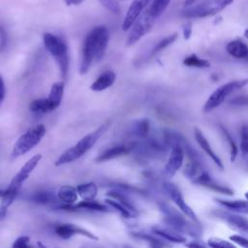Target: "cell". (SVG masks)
I'll return each instance as SVG.
<instances>
[{"instance_id": "obj_1", "label": "cell", "mask_w": 248, "mask_h": 248, "mask_svg": "<svg viewBox=\"0 0 248 248\" xmlns=\"http://www.w3.org/2000/svg\"><path fill=\"white\" fill-rule=\"evenodd\" d=\"M108 40L109 32L104 25L94 27L87 34L82 46L81 59L79 63L80 75H85L89 71L93 61L99 62L103 59Z\"/></svg>"}, {"instance_id": "obj_2", "label": "cell", "mask_w": 248, "mask_h": 248, "mask_svg": "<svg viewBox=\"0 0 248 248\" xmlns=\"http://www.w3.org/2000/svg\"><path fill=\"white\" fill-rule=\"evenodd\" d=\"M109 125V122H106L102 124L98 129L91 132L90 134H87L83 138H81L74 146L70 147L66 151H64L58 159L55 161L54 165L56 167L66 165L72 162L77 161L81 156H83L88 150L92 148V146L98 141L100 137L106 132Z\"/></svg>"}, {"instance_id": "obj_3", "label": "cell", "mask_w": 248, "mask_h": 248, "mask_svg": "<svg viewBox=\"0 0 248 248\" xmlns=\"http://www.w3.org/2000/svg\"><path fill=\"white\" fill-rule=\"evenodd\" d=\"M43 40L46 50L54 58L62 78H66L70 64L69 48L66 42L62 38L51 33H45Z\"/></svg>"}, {"instance_id": "obj_4", "label": "cell", "mask_w": 248, "mask_h": 248, "mask_svg": "<svg viewBox=\"0 0 248 248\" xmlns=\"http://www.w3.org/2000/svg\"><path fill=\"white\" fill-rule=\"evenodd\" d=\"M246 85H248V78L232 80V81H229V82L219 86L207 98V100L202 108L203 112H209V111L215 109L216 108L221 106L231 94L242 89Z\"/></svg>"}, {"instance_id": "obj_5", "label": "cell", "mask_w": 248, "mask_h": 248, "mask_svg": "<svg viewBox=\"0 0 248 248\" xmlns=\"http://www.w3.org/2000/svg\"><path fill=\"white\" fill-rule=\"evenodd\" d=\"M45 134L46 127L43 124L36 125L27 130V132L20 136L18 140L16 141L13 151L11 153L12 158H16L29 152L41 141Z\"/></svg>"}, {"instance_id": "obj_6", "label": "cell", "mask_w": 248, "mask_h": 248, "mask_svg": "<svg viewBox=\"0 0 248 248\" xmlns=\"http://www.w3.org/2000/svg\"><path fill=\"white\" fill-rule=\"evenodd\" d=\"M234 0H206L200 4L189 7L184 10L182 15L188 18H201L210 16L218 14L228 6H230Z\"/></svg>"}, {"instance_id": "obj_7", "label": "cell", "mask_w": 248, "mask_h": 248, "mask_svg": "<svg viewBox=\"0 0 248 248\" xmlns=\"http://www.w3.org/2000/svg\"><path fill=\"white\" fill-rule=\"evenodd\" d=\"M160 210L164 214V223L174 229L175 231L183 233V232H190L191 234L196 235V227L195 224L192 225L188 222V220L185 218V214H181L176 210L175 208L170 206L167 203H160Z\"/></svg>"}, {"instance_id": "obj_8", "label": "cell", "mask_w": 248, "mask_h": 248, "mask_svg": "<svg viewBox=\"0 0 248 248\" xmlns=\"http://www.w3.org/2000/svg\"><path fill=\"white\" fill-rule=\"evenodd\" d=\"M156 18L146 10L143 14L138 17V19L132 25L131 32L127 38V46H132L140 41L144 35H146L152 28Z\"/></svg>"}, {"instance_id": "obj_9", "label": "cell", "mask_w": 248, "mask_h": 248, "mask_svg": "<svg viewBox=\"0 0 248 248\" xmlns=\"http://www.w3.org/2000/svg\"><path fill=\"white\" fill-rule=\"evenodd\" d=\"M163 188H164L165 192L167 193V195L170 197V199L175 203V205L180 209V211L183 214H185L192 221L199 223V219H198L196 213L191 208V206L185 202V199H184L181 191L179 190V188L176 185H174L171 182L166 181L163 183Z\"/></svg>"}, {"instance_id": "obj_10", "label": "cell", "mask_w": 248, "mask_h": 248, "mask_svg": "<svg viewBox=\"0 0 248 248\" xmlns=\"http://www.w3.org/2000/svg\"><path fill=\"white\" fill-rule=\"evenodd\" d=\"M41 159H42V155L41 154H36L33 157H31L20 168V170L16 172V174L14 176V178L10 182L9 186L7 187V190L18 193L21 185L25 182V180L30 176L32 171L36 169V167L38 166V164L41 161Z\"/></svg>"}, {"instance_id": "obj_11", "label": "cell", "mask_w": 248, "mask_h": 248, "mask_svg": "<svg viewBox=\"0 0 248 248\" xmlns=\"http://www.w3.org/2000/svg\"><path fill=\"white\" fill-rule=\"evenodd\" d=\"M185 157V150L181 143L171 145V150L167 164L164 168V175L168 178L172 177L182 167Z\"/></svg>"}, {"instance_id": "obj_12", "label": "cell", "mask_w": 248, "mask_h": 248, "mask_svg": "<svg viewBox=\"0 0 248 248\" xmlns=\"http://www.w3.org/2000/svg\"><path fill=\"white\" fill-rule=\"evenodd\" d=\"M57 208L66 210V211H80V210H87V211H97V212H111L113 208L108 204H104L94 200H82L80 202L75 204H68L64 203L58 205Z\"/></svg>"}, {"instance_id": "obj_13", "label": "cell", "mask_w": 248, "mask_h": 248, "mask_svg": "<svg viewBox=\"0 0 248 248\" xmlns=\"http://www.w3.org/2000/svg\"><path fill=\"white\" fill-rule=\"evenodd\" d=\"M216 215L224 220L233 231L248 234V218L240 216L238 213H231L226 211H216Z\"/></svg>"}, {"instance_id": "obj_14", "label": "cell", "mask_w": 248, "mask_h": 248, "mask_svg": "<svg viewBox=\"0 0 248 248\" xmlns=\"http://www.w3.org/2000/svg\"><path fill=\"white\" fill-rule=\"evenodd\" d=\"M55 233L63 238V239H69L71 238L73 235H83L85 237H88L90 239H94V240H98V236L95 235L94 233L90 232L89 231L80 228L77 225L74 224H60L55 228Z\"/></svg>"}, {"instance_id": "obj_15", "label": "cell", "mask_w": 248, "mask_h": 248, "mask_svg": "<svg viewBox=\"0 0 248 248\" xmlns=\"http://www.w3.org/2000/svg\"><path fill=\"white\" fill-rule=\"evenodd\" d=\"M193 181L199 185H202L205 188H208L216 193H220V194H224V195H228V196H232L233 194V190L227 187V186H224V185H221L219 183H217L211 176L210 174L206 171V170H202L200 174H198L194 179Z\"/></svg>"}, {"instance_id": "obj_16", "label": "cell", "mask_w": 248, "mask_h": 248, "mask_svg": "<svg viewBox=\"0 0 248 248\" xmlns=\"http://www.w3.org/2000/svg\"><path fill=\"white\" fill-rule=\"evenodd\" d=\"M150 1L151 0H134L132 2L122 23V29L124 31H127L132 27L134 22L141 15L142 11L149 4Z\"/></svg>"}, {"instance_id": "obj_17", "label": "cell", "mask_w": 248, "mask_h": 248, "mask_svg": "<svg viewBox=\"0 0 248 248\" xmlns=\"http://www.w3.org/2000/svg\"><path fill=\"white\" fill-rule=\"evenodd\" d=\"M194 136L195 139L198 142V144L200 145V147L204 151V153L213 161V163L220 169V170H224V164L222 162V160L220 159V157L214 152V150L212 149L210 143L208 142L207 139L205 138V136L203 135L202 131L201 129H199L198 127L194 128Z\"/></svg>"}, {"instance_id": "obj_18", "label": "cell", "mask_w": 248, "mask_h": 248, "mask_svg": "<svg viewBox=\"0 0 248 248\" xmlns=\"http://www.w3.org/2000/svg\"><path fill=\"white\" fill-rule=\"evenodd\" d=\"M106 203L113 208V210L120 213L124 218H137L140 213L134 206L132 202H120L114 199H106Z\"/></svg>"}, {"instance_id": "obj_19", "label": "cell", "mask_w": 248, "mask_h": 248, "mask_svg": "<svg viewBox=\"0 0 248 248\" xmlns=\"http://www.w3.org/2000/svg\"><path fill=\"white\" fill-rule=\"evenodd\" d=\"M136 143H131V144H124V145H116L113 147H110L107 150H105L102 154H100L95 161L97 163H103L109 161L111 159H115L120 156H124L129 154L133 149H135Z\"/></svg>"}, {"instance_id": "obj_20", "label": "cell", "mask_w": 248, "mask_h": 248, "mask_svg": "<svg viewBox=\"0 0 248 248\" xmlns=\"http://www.w3.org/2000/svg\"><path fill=\"white\" fill-rule=\"evenodd\" d=\"M151 232L163 238L166 241L174 242V243H184L186 241V237L179 232L175 231L170 227H161L154 226L151 228Z\"/></svg>"}, {"instance_id": "obj_21", "label": "cell", "mask_w": 248, "mask_h": 248, "mask_svg": "<svg viewBox=\"0 0 248 248\" xmlns=\"http://www.w3.org/2000/svg\"><path fill=\"white\" fill-rule=\"evenodd\" d=\"M216 202L223 207L227 208L229 211L246 214L248 215V200H226V199H216Z\"/></svg>"}, {"instance_id": "obj_22", "label": "cell", "mask_w": 248, "mask_h": 248, "mask_svg": "<svg viewBox=\"0 0 248 248\" xmlns=\"http://www.w3.org/2000/svg\"><path fill=\"white\" fill-rule=\"evenodd\" d=\"M116 78V75L113 71H106L101 74L97 79L90 85V89L96 92L103 91L108 87H110Z\"/></svg>"}, {"instance_id": "obj_23", "label": "cell", "mask_w": 248, "mask_h": 248, "mask_svg": "<svg viewBox=\"0 0 248 248\" xmlns=\"http://www.w3.org/2000/svg\"><path fill=\"white\" fill-rule=\"evenodd\" d=\"M227 52L237 59H248V46L240 40H232L226 46Z\"/></svg>"}, {"instance_id": "obj_24", "label": "cell", "mask_w": 248, "mask_h": 248, "mask_svg": "<svg viewBox=\"0 0 248 248\" xmlns=\"http://www.w3.org/2000/svg\"><path fill=\"white\" fill-rule=\"evenodd\" d=\"M78 190L71 185H63L59 188L57 192V198L63 202L68 204H73L78 200Z\"/></svg>"}, {"instance_id": "obj_25", "label": "cell", "mask_w": 248, "mask_h": 248, "mask_svg": "<svg viewBox=\"0 0 248 248\" xmlns=\"http://www.w3.org/2000/svg\"><path fill=\"white\" fill-rule=\"evenodd\" d=\"M29 108L32 112L35 113H46L49 112L55 109L54 106L50 102L48 98H41V99H36L30 103Z\"/></svg>"}, {"instance_id": "obj_26", "label": "cell", "mask_w": 248, "mask_h": 248, "mask_svg": "<svg viewBox=\"0 0 248 248\" xmlns=\"http://www.w3.org/2000/svg\"><path fill=\"white\" fill-rule=\"evenodd\" d=\"M64 88H65V83L64 81H56L52 84L48 99L54 106L55 109L60 106L62 98H63V93H64Z\"/></svg>"}, {"instance_id": "obj_27", "label": "cell", "mask_w": 248, "mask_h": 248, "mask_svg": "<svg viewBox=\"0 0 248 248\" xmlns=\"http://www.w3.org/2000/svg\"><path fill=\"white\" fill-rule=\"evenodd\" d=\"M131 235H133L136 238H140L142 240L147 241L150 246L153 247H162V246H169L168 243L163 241V238L159 237L155 233H147V232H131Z\"/></svg>"}, {"instance_id": "obj_28", "label": "cell", "mask_w": 248, "mask_h": 248, "mask_svg": "<svg viewBox=\"0 0 248 248\" xmlns=\"http://www.w3.org/2000/svg\"><path fill=\"white\" fill-rule=\"evenodd\" d=\"M78 195L82 200H94L98 193L97 185L93 182H87L77 186Z\"/></svg>"}, {"instance_id": "obj_29", "label": "cell", "mask_w": 248, "mask_h": 248, "mask_svg": "<svg viewBox=\"0 0 248 248\" xmlns=\"http://www.w3.org/2000/svg\"><path fill=\"white\" fill-rule=\"evenodd\" d=\"M183 64L188 67H193V68H209L210 67V62L206 59L200 58L197 54H190L189 56L185 57L183 59Z\"/></svg>"}, {"instance_id": "obj_30", "label": "cell", "mask_w": 248, "mask_h": 248, "mask_svg": "<svg viewBox=\"0 0 248 248\" xmlns=\"http://www.w3.org/2000/svg\"><path fill=\"white\" fill-rule=\"evenodd\" d=\"M32 202L39 204H50L52 202H56L55 196L52 192L49 191H39L36 192L31 197Z\"/></svg>"}, {"instance_id": "obj_31", "label": "cell", "mask_w": 248, "mask_h": 248, "mask_svg": "<svg viewBox=\"0 0 248 248\" xmlns=\"http://www.w3.org/2000/svg\"><path fill=\"white\" fill-rule=\"evenodd\" d=\"M219 128H220V131H221L222 135L224 136L225 140H226L228 141V143H229V148H230V160H231L232 162H233V161L236 159V157H237V154H238V147L236 146V143H235V141L233 140V139H232V137L231 136V134L229 133V131H228L223 125H220Z\"/></svg>"}, {"instance_id": "obj_32", "label": "cell", "mask_w": 248, "mask_h": 248, "mask_svg": "<svg viewBox=\"0 0 248 248\" xmlns=\"http://www.w3.org/2000/svg\"><path fill=\"white\" fill-rule=\"evenodd\" d=\"M149 121L147 119H140L134 124L132 132L139 138H145L149 133Z\"/></svg>"}, {"instance_id": "obj_33", "label": "cell", "mask_w": 248, "mask_h": 248, "mask_svg": "<svg viewBox=\"0 0 248 248\" xmlns=\"http://www.w3.org/2000/svg\"><path fill=\"white\" fill-rule=\"evenodd\" d=\"M176 39H177V33H173V34H170V35L165 37L164 39L159 41L154 46V47L152 48V51H151V55H155V54L161 52L162 50L167 48L169 46H170Z\"/></svg>"}, {"instance_id": "obj_34", "label": "cell", "mask_w": 248, "mask_h": 248, "mask_svg": "<svg viewBox=\"0 0 248 248\" xmlns=\"http://www.w3.org/2000/svg\"><path fill=\"white\" fill-rule=\"evenodd\" d=\"M170 2V0H153L148 11L155 18H157L164 13Z\"/></svg>"}, {"instance_id": "obj_35", "label": "cell", "mask_w": 248, "mask_h": 248, "mask_svg": "<svg viewBox=\"0 0 248 248\" xmlns=\"http://www.w3.org/2000/svg\"><path fill=\"white\" fill-rule=\"evenodd\" d=\"M207 245L214 248H234L235 247V245L232 242H230L228 240H225L223 238L216 237V236H212L208 238Z\"/></svg>"}, {"instance_id": "obj_36", "label": "cell", "mask_w": 248, "mask_h": 248, "mask_svg": "<svg viewBox=\"0 0 248 248\" xmlns=\"http://www.w3.org/2000/svg\"><path fill=\"white\" fill-rule=\"evenodd\" d=\"M240 151L243 155H248V124H243L240 128Z\"/></svg>"}, {"instance_id": "obj_37", "label": "cell", "mask_w": 248, "mask_h": 248, "mask_svg": "<svg viewBox=\"0 0 248 248\" xmlns=\"http://www.w3.org/2000/svg\"><path fill=\"white\" fill-rule=\"evenodd\" d=\"M99 1L105 8H107L111 13L117 14L120 10L117 0H99Z\"/></svg>"}, {"instance_id": "obj_38", "label": "cell", "mask_w": 248, "mask_h": 248, "mask_svg": "<svg viewBox=\"0 0 248 248\" xmlns=\"http://www.w3.org/2000/svg\"><path fill=\"white\" fill-rule=\"evenodd\" d=\"M229 238H230V240L232 242L235 243L236 245L248 248V238H246L244 235H241V234H232V235L229 236Z\"/></svg>"}, {"instance_id": "obj_39", "label": "cell", "mask_w": 248, "mask_h": 248, "mask_svg": "<svg viewBox=\"0 0 248 248\" xmlns=\"http://www.w3.org/2000/svg\"><path fill=\"white\" fill-rule=\"evenodd\" d=\"M29 241H30V239H29L28 236H25V235L19 236L13 243V247L14 248H25V247H28L29 246Z\"/></svg>"}, {"instance_id": "obj_40", "label": "cell", "mask_w": 248, "mask_h": 248, "mask_svg": "<svg viewBox=\"0 0 248 248\" xmlns=\"http://www.w3.org/2000/svg\"><path fill=\"white\" fill-rule=\"evenodd\" d=\"M8 42V35L5 27L0 23V53L4 51Z\"/></svg>"}, {"instance_id": "obj_41", "label": "cell", "mask_w": 248, "mask_h": 248, "mask_svg": "<svg viewBox=\"0 0 248 248\" xmlns=\"http://www.w3.org/2000/svg\"><path fill=\"white\" fill-rule=\"evenodd\" d=\"M230 104L237 105V106H247L248 105V97L247 96H238L230 101Z\"/></svg>"}, {"instance_id": "obj_42", "label": "cell", "mask_w": 248, "mask_h": 248, "mask_svg": "<svg viewBox=\"0 0 248 248\" xmlns=\"http://www.w3.org/2000/svg\"><path fill=\"white\" fill-rule=\"evenodd\" d=\"M191 34H192V23L187 22L183 26V38L185 40H188L191 37Z\"/></svg>"}, {"instance_id": "obj_43", "label": "cell", "mask_w": 248, "mask_h": 248, "mask_svg": "<svg viewBox=\"0 0 248 248\" xmlns=\"http://www.w3.org/2000/svg\"><path fill=\"white\" fill-rule=\"evenodd\" d=\"M4 98H5V83L2 77L0 76V105L3 103Z\"/></svg>"}, {"instance_id": "obj_44", "label": "cell", "mask_w": 248, "mask_h": 248, "mask_svg": "<svg viewBox=\"0 0 248 248\" xmlns=\"http://www.w3.org/2000/svg\"><path fill=\"white\" fill-rule=\"evenodd\" d=\"M83 0H64L65 4L68 6H77L79 5Z\"/></svg>"}, {"instance_id": "obj_45", "label": "cell", "mask_w": 248, "mask_h": 248, "mask_svg": "<svg viewBox=\"0 0 248 248\" xmlns=\"http://www.w3.org/2000/svg\"><path fill=\"white\" fill-rule=\"evenodd\" d=\"M198 0H185V6H191V5H194Z\"/></svg>"}, {"instance_id": "obj_46", "label": "cell", "mask_w": 248, "mask_h": 248, "mask_svg": "<svg viewBox=\"0 0 248 248\" xmlns=\"http://www.w3.org/2000/svg\"><path fill=\"white\" fill-rule=\"evenodd\" d=\"M5 191H6V189H5V190H4V189H0V198H2V197L4 196Z\"/></svg>"}, {"instance_id": "obj_47", "label": "cell", "mask_w": 248, "mask_h": 248, "mask_svg": "<svg viewBox=\"0 0 248 248\" xmlns=\"http://www.w3.org/2000/svg\"><path fill=\"white\" fill-rule=\"evenodd\" d=\"M243 35H244V37H245V38H247V39H248V28L244 30V33H243Z\"/></svg>"}, {"instance_id": "obj_48", "label": "cell", "mask_w": 248, "mask_h": 248, "mask_svg": "<svg viewBox=\"0 0 248 248\" xmlns=\"http://www.w3.org/2000/svg\"><path fill=\"white\" fill-rule=\"evenodd\" d=\"M245 198H246V200H248V191L245 193Z\"/></svg>"}]
</instances>
